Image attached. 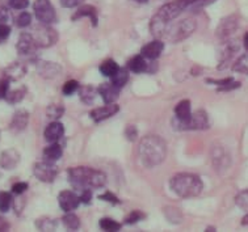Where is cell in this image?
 I'll list each match as a JSON object with an SVG mask.
<instances>
[{
	"instance_id": "6da1fadb",
	"label": "cell",
	"mask_w": 248,
	"mask_h": 232,
	"mask_svg": "<svg viewBox=\"0 0 248 232\" xmlns=\"http://www.w3.org/2000/svg\"><path fill=\"white\" fill-rule=\"evenodd\" d=\"M138 154L142 164L147 168H153L164 161L167 156V146L158 135H149L140 140Z\"/></svg>"
},
{
	"instance_id": "9c48e42d",
	"label": "cell",
	"mask_w": 248,
	"mask_h": 232,
	"mask_svg": "<svg viewBox=\"0 0 248 232\" xmlns=\"http://www.w3.org/2000/svg\"><path fill=\"white\" fill-rule=\"evenodd\" d=\"M236 29H238V18L235 16H229L219 23L218 28H217V36L222 41L230 40Z\"/></svg>"
},
{
	"instance_id": "4316f807",
	"label": "cell",
	"mask_w": 248,
	"mask_h": 232,
	"mask_svg": "<svg viewBox=\"0 0 248 232\" xmlns=\"http://www.w3.org/2000/svg\"><path fill=\"white\" fill-rule=\"evenodd\" d=\"M27 93V90L25 88H20V90H16V91H11L7 93L5 96V100L8 101L9 104H16V103H20L21 100L24 98Z\"/></svg>"
},
{
	"instance_id": "cb8c5ba5",
	"label": "cell",
	"mask_w": 248,
	"mask_h": 232,
	"mask_svg": "<svg viewBox=\"0 0 248 232\" xmlns=\"http://www.w3.org/2000/svg\"><path fill=\"white\" fill-rule=\"evenodd\" d=\"M118 70H120L118 64L114 61H112V59H107V61H104L100 64V72L104 76H109V77H112Z\"/></svg>"
},
{
	"instance_id": "9a60e30c",
	"label": "cell",
	"mask_w": 248,
	"mask_h": 232,
	"mask_svg": "<svg viewBox=\"0 0 248 232\" xmlns=\"http://www.w3.org/2000/svg\"><path fill=\"white\" fill-rule=\"evenodd\" d=\"M37 70L40 72V75L46 77V79L55 77L62 72V67L55 62H38Z\"/></svg>"
},
{
	"instance_id": "ba28073f",
	"label": "cell",
	"mask_w": 248,
	"mask_h": 232,
	"mask_svg": "<svg viewBox=\"0 0 248 232\" xmlns=\"http://www.w3.org/2000/svg\"><path fill=\"white\" fill-rule=\"evenodd\" d=\"M33 173L42 183H53L58 174V168L55 167L53 161L44 160L34 165Z\"/></svg>"
},
{
	"instance_id": "8fae6325",
	"label": "cell",
	"mask_w": 248,
	"mask_h": 232,
	"mask_svg": "<svg viewBox=\"0 0 248 232\" xmlns=\"http://www.w3.org/2000/svg\"><path fill=\"white\" fill-rule=\"evenodd\" d=\"M58 201L61 209L66 211V213H70V211L75 210L79 206V203H80V197H78L75 193L64 190V192L59 194Z\"/></svg>"
},
{
	"instance_id": "74e56055",
	"label": "cell",
	"mask_w": 248,
	"mask_h": 232,
	"mask_svg": "<svg viewBox=\"0 0 248 232\" xmlns=\"http://www.w3.org/2000/svg\"><path fill=\"white\" fill-rule=\"evenodd\" d=\"M8 4L14 9H25L29 5V0H8Z\"/></svg>"
},
{
	"instance_id": "5bb4252c",
	"label": "cell",
	"mask_w": 248,
	"mask_h": 232,
	"mask_svg": "<svg viewBox=\"0 0 248 232\" xmlns=\"http://www.w3.org/2000/svg\"><path fill=\"white\" fill-rule=\"evenodd\" d=\"M118 105L116 104H107L105 107L103 108H97L95 110H92L91 112V117H92V120L95 121V122H101V121L107 120L109 117L114 116L116 113L118 112Z\"/></svg>"
},
{
	"instance_id": "60d3db41",
	"label": "cell",
	"mask_w": 248,
	"mask_h": 232,
	"mask_svg": "<svg viewBox=\"0 0 248 232\" xmlns=\"http://www.w3.org/2000/svg\"><path fill=\"white\" fill-rule=\"evenodd\" d=\"M125 135H126V138L129 139V140L134 142L137 139V137H138V130H137L133 125H129L126 127V130H125Z\"/></svg>"
},
{
	"instance_id": "d6a6232c",
	"label": "cell",
	"mask_w": 248,
	"mask_h": 232,
	"mask_svg": "<svg viewBox=\"0 0 248 232\" xmlns=\"http://www.w3.org/2000/svg\"><path fill=\"white\" fill-rule=\"evenodd\" d=\"M31 23H32V16L28 12H21L16 18V25L18 28H27L31 25Z\"/></svg>"
},
{
	"instance_id": "83f0119b",
	"label": "cell",
	"mask_w": 248,
	"mask_h": 232,
	"mask_svg": "<svg viewBox=\"0 0 248 232\" xmlns=\"http://www.w3.org/2000/svg\"><path fill=\"white\" fill-rule=\"evenodd\" d=\"M62 220H63L64 226H66L68 230H72V231L78 230L79 226H80V220H79V218H78L75 214H66Z\"/></svg>"
},
{
	"instance_id": "4fadbf2b",
	"label": "cell",
	"mask_w": 248,
	"mask_h": 232,
	"mask_svg": "<svg viewBox=\"0 0 248 232\" xmlns=\"http://www.w3.org/2000/svg\"><path fill=\"white\" fill-rule=\"evenodd\" d=\"M101 97L107 104H113L117 101L118 96H120V88L116 87L113 83H105V84H101L97 90Z\"/></svg>"
},
{
	"instance_id": "d590c367",
	"label": "cell",
	"mask_w": 248,
	"mask_h": 232,
	"mask_svg": "<svg viewBox=\"0 0 248 232\" xmlns=\"http://www.w3.org/2000/svg\"><path fill=\"white\" fill-rule=\"evenodd\" d=\"M78 88H79V83H78L77 80H68L66 84L63 85V93L66 94V96H70V94H72L75 91H78Z\"/></svg>"
},
{
	"instance_id": "f546056e",
	"label": "cell",
	"mask_w": 248,
	"mask_h": 232,
	"mask_svg": "<svg viewBox=\"0 0 248 232\" xmlns=\"http://www.w3.org/2000/svg\"><path fill=\"white\" fill-rule=\"evenodd\" d=\"M37 227L42 230V231H53L57 227V223H55L54 219L50 218H41L37 220Z\"/></svg>"
},
{
	"instance_id": "8992f818",
	"label": "cell",
	"mask_w": 248,
	"mask_h": 232,
	"mask_svg": "<svg viewBox=\"0 0 248 232\" xmlns=\"http://www.w3.org/2000/svg\"><path fill=\"white\" fill-rule=\"evenodd\" d=\"M34 14H36L37 20L46 25L55 23V20H57L55 9L50 3V0H36L34 1Z\"/></svg>"
},
{
	"instance_id": "681fc988",
	"label": "cell",
	"mask_w": 248,
	"mask_h": 232,
	"mask_svg": "<svg viewBox=\"0 0 248 232\" xmlns=\"http://www.w3.org/2000/svg\"><path fill=\"white\" fill-rule=\"evenodd\" d=\"M9 223L5 220V218L0 217V231H8Z\"/></svg>"
},
{
	"instance_id": "7c38bea8",
	"label": "cell",
	"mask_w": 248,
	"mask_h": 232,
	"mask_svg": "<svg viewBox=\"0 0 248 232\" xmlns=\"http://www.w3.org/2000/svg\"><path fill=\"white\" fill-rule=\"evenodd\" d=\"M163 50H164V44H163L162 41L155 40L142 47V50H140V55H143L146 59H151V61H154V59H156L160 57V54L163 53Z\"/></svg>"
},
{
	"instance_id": "484cf974",
	"label": "cell",
	"mask_w": 248,
	"mask_h": 232,
	"mask_svg": "<svg viewBox=\"0 0 248 232\" xmlns=\"http://www.w3.org/2000/svg\"><path fill=\"white\" fill-rule=\"evenodd\" d=\"M79 96H80V100L83 103H86L90 105V104H92L96 100V91L93 90L92 87H90V85H87V87L80 88V91H79Z\"/></svg>"
},
{
	"instance_id": "1f68e13d",
	"label": "cell",
	"mask_w": 248,
	"mask_h": 232,
	"mask_svg": "<svg viewBox=\"0 0 248 232\" xmlns=\"http://www.w3.org/2000/svg\"><path fill=\"white\" fill-rule=\"evenodd\" d=\"M64 113V108L61 107V105H55V104H53V105H50L49 108H47V117L49 118H53V120H58V118H61V117L63 116Z\"/></svg>"
},
{
	"instance_id": "52a82bcc",
	"label": "cell",
	"mask_w": 248,
	"mask_h": 232,
	"mask_svg": "<svg viewBox=\"0 0 248 232\" xmlns=\"http://www.w3.org/2000/svg\"><path fill=\"white\" fill-rule=\"evenodd\" d=\"M32 36L38 47H49V46L54 45L58 40L57 31L47 27L46 24H44L42 27H37L33 31Z\"/></svg>"
},
{
	"instance_id": "ffe728a7",
	"label": "cell",
	"mask_w": 248,
	"mask_h": 232,
	"mask_svg": "<svg viewBox=\"0 0 248 232\" xmlns=\"http://www.w3.org/2000/svg\"><path fill=\"white\" fill-rule=\"evenodd\" d=\"M81 17H90L91 21H92V25L93 27L97 25V12H96V8L93 5H83V7L78 9L75 15H72V20H79Z\"/></svg>"
},
{
	"instance_id": "7bdbcfd3",
	"label": "cell",
	"mask_w": 248,
	"mask_h": 232,
	"mask_svg": "<svg viewBox=\"0 0 248 232\" xmlns=\"http://www.w3.org/2000/svg\"><path fill=\"white\" fill-rule=\"evenodd\" d=\"M11 18V14L7 7L0 5V24H5Z\"/></svg>"
},
{
	"instance_id": "5b68a950",
	"label": "cell",
	"mask_w": 248,
	"mask_h": 232,
	"mask_svg": "<svg viewBox=\"0 0 248 232\" xmlns=\"http://www.w3.org/2000/svg\"><path fill=\"white\" fill-rule=\"evenodd\" d=\"M176 120L177 122H173V125L179 130H203L209 127L208 114L203 110H197L196 113H193L189 120L181 121L179 118Z\"/></svg>"
},
{
	"instance_id": "f5cc1de1",
	"label": "cell",
	"mask_w": 248,
	"mask_h": 232,
	"mask_svg": "<svg viewBox=\"0 0 248 232\" xmlns=\"http://www.w3.org/2000/svg\"><path fill=\"white\" fill-rule=\"evenodd\" d=\"M134 1H138V3H146L147 0H134Z\"/></svg>"
},
{
	"instance_id": "ee69618b",
	"label": "cell",
	"mask_w": 248,
	"mask_h": 232,
	"mask_svg": "<svg viewBox=\"0 0 248 232\" xmlns=\"http://www.w3.org/2000/svg\"><path fill=\"white\" fill-rule=\"evenodd\" d=\"M91 200H92V192H91V187H86L81 190L80 201L84 202V203H90Z\"/></svg>"
},
{
	"instance_id": "7dc6e473",
	"label": "cell",
	"mask_w": 248,
	"mask_h": 232,
	"mask_svg": "<svg viewBox=\"0 0 248 232\" xmlns=\"http://www.w3.org/2000/svg\"><path fill=\"white\" fill-rule=\"evenodd\" d=\"M100 200H103V201H108V202H112V203H118V198L116 196H113L112 193H105L103 196L99 197Z\"/></svg>"
},
{
	"instance_id": "44dd1931",
	"label": "cell",
	"mask_w": 248,
	"mask_h": 232,
	"mask_svg": "<svg viewBox=\"0 0 248 232\" xmlns=\"http://www.w3.org/2000/svg\"><path fill=\"white\" fill-rule=\"evenodd\" d=\"M62 154H63V151H62V147L59 146L58 143H51L49 147H46L44 150V160L55 163V161L61 159Z\"/></svg>"
},
{
	"instance_id": "836d02e7",
	"label": "cell",
	"mask_w": 248,
	"mask_h": 232,
	"mask_svg": "<svg viewBox=\"0 0 248 232\" xmlns=\"http://www.w3.org/2000/svg\"><path fill=\"white\" fill-rule=\"evenodd\" d=\"M236 205L239 206L242 210H246L248 211V190H244V192L239 193L238 196H236Z\"/></svg>"
},
{
	"instance_id": "c3c4849f",
	"label": "cell",
	"mask_w": 248,
	"mask_h": 232,
	"mask_svg": "<svg viewBox=\"0 0 248 232\" xmlns=\"http://www.w3.org/2000/svg\"><path fill=\"white\" fill-rule=\"evenodd\" d=\"M238 87H239V83H238V81H231V83H229V84L219 87L218 91H230V90H234V88H238Z\"/></svg>"
},
{
	"instance_id": "b9f144b4",
	"label": "cell",
	"mask_w": 248,
	"mask_h": 232,
	"mask_svg": "<svg viewBox=\"0 0 248 232\" xmlns=\"http://www.w3.org/2000/svg\"><path fill=\"white\" fill-rule=\"evenodd\" d=\"M144 218V214H142L140 211H133L129 217L126 218V223L129 224H133L136 223V222H138V220H140V219Z\"/></svg>"
},
{
	"instance_id": "f1b7e54d",
	"label": "cell",
	"mask_w": 248,
	"mask_h": 232,
	"mask_svg": "<svg viewBox=\"0 0 248 232\" xmlns=\"http://www.w3.org/2000/svg\"><path fill=\"white\" fill-rule=\"evenodd\" d=\"M100 227L103 228L104 231H118L120 228H121V224L117 223L116 220H113L110 218H103L100 220Z\"/></svg>"
},
{
	"instance_id": "7a4b0ae2",
	"label": "cell",
	"mask_w": 248,
	"mask_h": 232,
	"mask_svg": "<svg viewBox=\"0 0 248 232\" xmlns=\"http://www.w3.org/2000/svg\"><path fill=\"white\" fill-rule=\"evenodd\" d=\"M68 180L74 187L86 189V187H101L107 183V176L100 170H95L88 167H77L68 170Z\"/></svg>"
},
{
	"instance_id": "7402d4cb",
	"label": "cell",
	"mask_w": 248,
	"mask_h": 232,
	"mask_svg": "<svg viewBox=\"0 0 248 232\" xmlns=\"http://www.w3.org/2000/svg\"><path fill=\"white\" fill-rule=\"evenodd\" d=\"M127 68L130 71L136 72V74H140V72H144L147 70V63H146V59H144L143 55H137V57H133V58L127 62Z\"/></svg>"
},
{
	"instance_id": "f907efd6",
	"label": "cell",
	"mask_w": 248,
	"mask_h": 232,
	"mask_svg": "<svg viewBox=\"0 0 248 232\" xmlns=\"http://www.w3.org/2000/svg\"><path fill=\"white\" fill-rule=\"evenodd\" d=\"M244 47L248 50V31L246 33V36H244Z\"/></svg>"
},
{
	"instance_id": "8d00e7d4",
	"label": "cell",
	"mask_w": 248,
	"mask_h": 232,
	"mask_svg": "<svg viewBox=\"0 0 248 232\" xmlns=\"http://www.w3.org/2000/svg\"><path fill=\"white\" fill-rule=\"evenodd\" d=\"M235 70L236 71H242V72H248V55H244L242 58L236 62L235 64Z\"/></svg>"
},
{
	"instance_id": "e575fe53",
	"label": "cell",
	"mask_w": 248,
	"mask_h": 232,
	"mask_svg": "<svg viewBox=\"0 0 248 232\" xmlns=\"http://www.w3.org/2000/svg\"><path fill=\"white\" fill-rule=\"evenodd\" d=\"M214 1L217 0H194L193 3L188 7L189 11H200V9L205 8V7H208V5L213 4Z\"/></svg>"
},
{
	"instance_id": "d6986e66",
	"label": "cell",
	"mask_w": 248,
	"mask_h": 232,
	"mask_svg": "<svg viewBox=\"0 0 248 232\" xmlns=\"http://www.w3.org/2000/svg\"><path fill=\"white\" fill-rule=\"evenodd\" d=\"M28 122H29V114L27 110H17L11 121L9 127L14 131H23L28 126Z\"/></svg>"
},
{
	"instance_id": "277c9868",
	"label": "cell",
	"mask_w": 248,
	"mask_h": 232,
	"mask_svg": "<svg viewBox=\"0 0 248 232\" xmlns=\"http://www.w3.org/2000/svg\"><path fill=\"white\" fill-rule=\"evenodd\" d=\"M196 29V23L192 18H185L176 24L168 23L166 27L163 28L160 36L162 38L171 41V42H179V41L185 40L186 37H189Z\"/></svg>"
},
{
	"instance_id": "ac0fdd59",
	"label": "cell",
	"mask_w": 248,
	"mask_h": 232,
	"mask_svg": "<svg viewBox=\"0 0 248 232\" xmlns=\"http://www.w3.org/2000/svg\"><path fill=\"white\" fill-rule=\"evenodd\" d=\"M25 72H27V67L24 66L23 63L15 62L4 70V77H7L9 81L18 80L25 75Z\"/></svg>"
},
{
	"instance_id": "d4e9b609",
	"label": "cell",
	"mask_w": 248,
	"mask_h": 232,
	"mask_svg": "<svg viewBox=\"0 0 248 232\" xmlns=\"http://www.w3.org/2000/svg\"><path fill=\"white\" fill-rule=\"evenodd\" d=\"M129 80V71L126 68H120L114 75L112 76V83L118 88H122Z\"/></svg>"
},
{
	"instance_id": "ab89813d",
	"label": "cell",
	"mask_w": 248,
	"mask_h": 232,
	"mask_svg": "<svg viewBox=\"0 0 248 232\" xmlns=\"http://www.w3.org/2000/svg\"><path fill=\"white\" fill-rule=\"evenodd\" d=\"M9 92V80L7 77L0 80V98H5L7 93Z\"/></svg>"
},
{
	"instance_id": "4dcf8cb0",
	"label": "cell",
	"mask_w": 248,
	"mask_h": 232,
	"mask_svg": "<svg viewBox=\"0 0 248 232\" xmlns=\"http://www.w3.org/2000/svg\"><path fill=\"white\" fill-rule=\"evenodd\" d=\"M12 205V196L7 192H0V211L7 213Z\"/></svg>"
},
{
	"instance_id": "f35d334b",
	"label": "cell",
	"mask_w": 248,
	"mask_h": 232,
	"mask_svg": "<svg viewBox=\"0 0 248 232\" xmlns=\"http://www.w3.org/2000/svg\"><path fill=\"white\" fill-rule=\"evenodd\" d=\"M11 34V28L7 24H0V44H3Z\"/></svg>"
},
{
	"instance_id": "2e32d148",
	"label": "cell",
	"mask_w": 248,
	"mask_h": 232,
	"mask_svg": "<svg viewBox=\"0 0 248 232\" xmlns=\"http://www.w3.org/2000/svg\"><path fill=\"white\" fill-rule=\"evenodd\" d=\"M64 134V127L61 122H51L45 129V139L50 143L58 142Z\"/></svg>"
},
{
	"instance_id": "bcb514c9",
	"label": "cell",
	"mask_w": 248,
	"mask_h": 232,
	"mask_svg": "<svg viewBox=\"0 0 248 232\" xmlns=\"http://www.w3.org/2000/svg\"><path fill=\"white\" fill-rule=\"evenodd\" d=\"M83 1V0H61V5L64 8H74Z\"/></svg>"
},
{
	"instance_id": "3957f363",
	"label": "cell",
	"mask_w": 248,
	"mask_h": 232,
	"mask_svg": "<svg viewBox=\"0 0 248 232\" xmlns=\"http://www.w3.org/2000/svg\"><path fill=\"white\" fill-rule=\"evenodd\" d=\"M171 189L183 198L197 197L202 193L203 184L199 176L192 173H179L171 179Z\"/></svg>"
},
{
	"instance_id": "816d5d0a",
	"label": "cell",
	"mask_w": 248,
	"mask_h": 232,
	"mask_svg": "<svg viewBox=\"0 0 248 232\" xmlns=\"http://www.w3.org/2000/svg\"><path fill=\"white\" fill-rule=\"evenodd\" d=\"M242 224H243V226H248V214L243 218V220H242Z\"/></svg>"
},
{
	"instance_id": "f6af8a7d",
	"label": "cell",
	"mask_w": 248,
	"mask_h": 232,
	"mask_svg": "<svg viewBox=\"0 0 248 232\" xmlns=\"http://www.w3.org/2000/svg\"><path fill=\"white\" fill-rule=\"evenodd\" d=\"M27 189H28L27 183H16L14 186H12V192H14L15 194H23Z\"/></svg>"
},
{
	"instance_id": "30bf717a",
	"label": "cell",
	"mask_w": 248,
	"mask_h": 232,
	"mask_svg": "<svg viewBox=\"0 0 248 232\" xmlns=\"http://www.w3.org/2000/svg\"><path fill=\"white\" fill-rule=\"evenodd\" d=\"M17 51L20 55H25V57H29V55H33L36 53L37 50V44L34 38H33L32 33H23L21 36L18 37L17 41Z\"/></svg>"
},
{
	"instance_id": "603a6c76",
	"label": "cell",
	"mask_w": 248,
	"mask_h": 232,
	"mask_svg": "<svg viewBox=\"0 0 248 232\" xmlns=\"http://www.w3.org/2000/svg\"><path fill=\"white\" fill-rule=\"evenodd\" d=\"M175 113H176V118H179V120H189L190 116H192L189 100H183V101H180V103L177 104V107L175 108Z\"/></svg>"
},
{
	"instance_id": "e0dca14e",
	"label": "cell",
	"mask_w": 248,
	"mask_h": 232,
	"mask_svg": "<svg viewBox=\"0 0 248 232\" xmlns=\"http://www.w3.org/2000/svg\"><path fill=\"white\" fill-rule=\"evenodd\" d=\"M18 161H20V155L14 148L4 151L0 156V165L4 170H14L15 167L18 164Z\"/></svg>"
}]
</instances>
